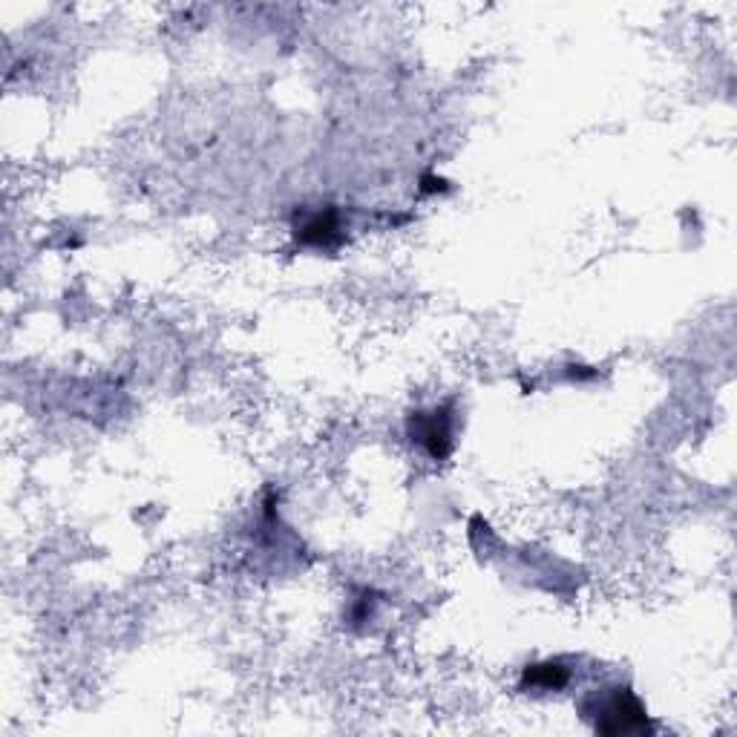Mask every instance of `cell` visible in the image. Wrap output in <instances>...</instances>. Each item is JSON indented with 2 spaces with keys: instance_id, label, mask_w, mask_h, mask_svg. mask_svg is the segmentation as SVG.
<instances>
[{
  "instance_id": "7a4b0ae2",
  "label": "cell",
  "mask_w": 737,
  "mask_h": 737,
  "mask_svg": "<svg viewBox=\"0 0 737 737\" xmlns=\"http://www.w3.org/2000/svg\"><path fill=\"white\" fill-rule=\"evenodd\" d=\"M409 436L412 441L427 452L429 458H441L450 456L452 450V415L450 409H432V412H415L409 418Z\"/></svg>"
},
{
  "instance_id": "3957f363",
  "label": "cell",
  "mask_w": 737,
  "mask_h": 737,
  "mask_svg": "<svg viewBox=\"0 0 737 737\" xmlns=\"http://www.w3.org/2000/svg\"><path fill=\"white\" fill-rule=\"evenodd\" d=\"M297 239L302 246L311 248H331L340 242V217L335 208H323V211L311 213L300 228H297Z\"/></svg>"
},
{
  "instance_id": "6da1fadb",
  "label": "cell",
  "mask_w": 737,
  "mask_h": 737,
  "mask_svg": "<svg viewBox=\"0 0 737 737\" xmlns=\"http://www.w3.org/2000/svg\"><path fill=\"white\" fill-rule=\"evenodd\" d=\"M582 711L594 720L599 735H639L648 731L646 706L634 697L631 688H608L582 703Z\"/></svg>"
},
{
  "instance_id": "277c9868",
  "label": "cell",
  "mask_w": 737,
  "mask_h": 737,
  "mask_svg": "<svg viewBox=\"0 0 737 737\" xmlns=\"http://www.w3.org/2000/svg\"><path fill=\"white\" fill-rule=\"evenodd\" d=\"M570 680V671L559 660L536 663L527 666L521 675V688H536V691H562Z\"/></svg>"
}]
</instances>
